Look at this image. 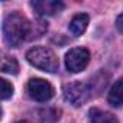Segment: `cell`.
<instances>
[{"instance_id": "cell-5", "label": "cell", "mask_w": 123, "mask_h": 123, "mask_svg": "<svg viewBox=\"0 0 123 123\" xmlns=\"http://www.w3.org/2000/svg\"><path fill=\"white\" fill-rule=\"evenodd\" d=\"M28 93L36 101H48L54 96V87L42 78H31L28 81Z\"/></svg>"}, {"instance_id": "cell-4", "label": "cell", "mask_w": 123, "mask_h": 123, "mask_svg": "<svg viewBox=\"0 0 123 123\" xmlns=\"http://www.w3.org/2000/svg\"><path fill=\"white\" fill-rule=\"evenodd\" d=\"M90 61V52L86 48H73L65 55V67L70 73H81Z\"/></svg>"}, {"instance_id": "cell-10", "label": "cell", "mask_w": 123, "mask_h": 123, "mask_svg": "<svg viewBox=\"0 0 123 123\" xmlns=\"http://www.w3.org/2000/svg\"><path fill=\"white\" fill-rule=\"evenodd\" d=\"M2 71L5 74H18L19 73V64L13 56H3L2 59Z\"/></svg>"}, {"instance_id": "cell-12", "label": "cell", "mask_w": 123, "mask_h": 123, "mask_svg": "<svg viewBox=\"0 0 123 123\" xmlns=\"http://www.w3.org/2000/svg\"><path fill=\"white\" fill-rule=\"evenodd\" d=\"M116 28L123 33V13L117 16V19H116Z\"/></svg>"}, {"instance_id": "cell-9", "label": "cell", "mask_w": 123, "mask_h": 123, "mask_svg": "<svg viewBox=\"0 0 123 123\" xmlns=\"http://www.w3.org/2000/svg\"><path fill=\"white\" fill-rule=\"evenodd\" d=\"M88 123H119V122L111 113H107L98 109H91L88 116Z\"/></svg>"}, {"instance_id": "cell-3", "label": "cell", "mask_w": 123, "mask_h": 123, "mask_svg": "<svg viewBox=\"0 0 123 123\" xmlns=\"http://www.w3.org/2000/svg\"><path fill=\"white\" fill-rule=\"evenodd\" d=\"M64 97L65 100L78 107L83 103H86L90 97V86L81 81H75V83H70L64 86Z\"/></svg>"}, {"instance_id": "cell-1", "label": "cell", "mask_w": 123, "mask_h": 123, "mask_svg": "<svg viewBox=\"0 0 123 123\" xmlns=\"http://www.w3.org/2000/svg\"><path fill=\"white\" fill-rule=\"evenodd\" d=\"M32 22L20 13H10L3 22V35L7 45L18 48L23 41H31Z\"/></svg>"}, {"instance_id": "cell-8", "label": "cell", "mask_w": 123, "mask_h": 123, "mask_svg": "<svg viewBox=\"0 0 123 123\" xmlns=\"http://www.w3.org/2000/svg\"><path fill=\"white\" fill-rule=\"evenodd\" d=\"M88 22H90V18L88 15L86 13H80V15H75L73 18V20L70 22V31L74 36H80L86 32L87 26H88Z\"/></svg>"}, {"instance_id": "cell-11", "label": "cell", "mask_w": 123, "mask_h": 123, "mask_svg": "<svg viewBox=\"0 0 123 123\" xmlns=\"http://www.w3.org/2000/svg\"><path fill=\"white\" fill-rule=\"evenodd\" d=\"M2 81V98L7 100L13 96V86L7 80H0Z\"/></svg>"}, {"instance_id": "cell-2", "label": "cell", "mask_w": 123, "mask_h": 123, "mask_svg": "<svg viewBox=\"0 0 123 123\" xmlns=\"http://www.w3.org/2000/svg\"><path fill=\"white\" fill-rule=\"evenodd\" d=\"M26 59L31 65H33L35 68L45 71V73H56L59 68V62L58 58L54 54L52 49L46 48V46H33L26 52Z\"/></svg>"}, {"instance_id": "cell-6", "label": "cell", "mask_w": 123, "mask_h": 123, "mask_svg": "<svg viewBox=\"0 0 123 123\" xmlns=\"http://www.w3.org/2000/svg\"><path fill=\"white\" fill-rule=\"evenodd\" d=\"M31 6L39 16H54L62 12L65 7L62 2H56V0H33Z\"/></svg>"}, {"instance_id": "cell-13", "label": "cell", "mask_w": 123, "mask_h": 123, "mask_svg": "<svg viewBox=\"0 0 123 123\" xmlns=\"http://www.w3.org/2000/svg\"><path fill=\"white\" fill-rule=\"evenodd\" d=\"M16 123H29V122H26V120H20V122H16Z\"/></svg>"}, {"instance_id": "cell-7", "label": "cell", "mask_w": 123, "mask_h": 123, "mask_svg": "<svg viewBox=\"0 0 123 123\" xmlns=\"http://www.w3.org/2000/svg\"><path fill=\"white\" fill-rule=\"evenodd\" d=\"M107 101L110 106L113 107H120L123 106V78L117 80L113 87L110 88L109 91V96H107Z\"/></svg>"}]
</instances>
